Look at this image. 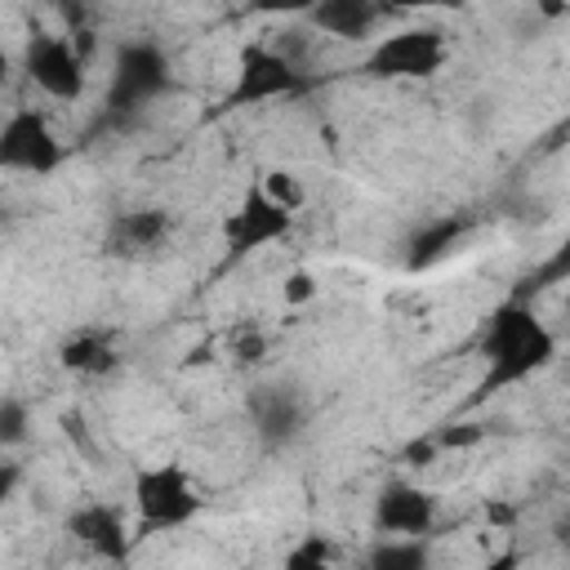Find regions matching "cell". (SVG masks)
<instances>
[{
    "mask_svg": "<svg viewBox=\"0 0 570 570\" xmlns=\"http://www.w3.org/2000/svg\"><path fill=\"white\" fill-rule=\"evenodd\" d=\"M22 71L53 102H76L85 94V53L67 36L31 31L22 45Z\"/></svg>",
    "mask_w": 570,
    "mask_h": 570,
    "instance_id": "52a82bcc",
    "label": "cell"
},
{
    "mask_svg": "<svg viewBox=\"0 0 570 570\" xmlns=\"http://www.w3.org/2000/svg\"><path fill=\"white\" fill-rule=\"evenodd\" d=\"M534 9H539L543 18H552V22H557V18H566V9H570V0H534Z\"/></svg>",
    "mask_w": 570,
    "mask_h": 570,
    "instance_id": "484cf974",
    "label": "cell"
},
{
    "mask_svg": "<svg viewBox=\"0 0 570 570\" xmlns=\"http://www.w3.org/2000/svg\"><path fill=\"white\" fill-rule=\"evenodd\" d=\"M174 232V214L160 209V205H138V209H125L107 223V236H102V254L107 258H120V263H134L142 254H156Z\"/></svg>",
    "mask_w": 570,
    "mask_h": 570,
    "instance_id": "8fae6325",
    "label": "cell"
},
{
    "mask_svg": "<svg viewBox=\"0 0 570 570\" xmlns=\"http://www.w3.org/2000/svg\"><path fill=\"white\" fill-rule=\"evenodd\" d=\"M294 218H298V214L281 209V205H276V200H267L258 187H254V191H245V196L236 200V209L223 218L227 263H240V258H249V254H258V249H267V245L285 240V236L294 232Z\"/></svg>",
    "mask_w": 570,
    "mask_h": 570,
    "instance_id": "ba28073f",
    "label": "cell"
},
{
    "mask_svg": "<svg viewBox=\"0 0 570 570\" xmlns=\"http://www.w3.org/2000/svg\"><path fill=\"white\" fill-rule=\"evenodd\" d=\"M67 534L80 548H89L94 557H102V561H125L129 557V539H134L125 517H120V508H111V503H80V508H71L67 512Z\"/></svg>",
    "mask_w": 570,
    "mask_h": 570,
    "instance_id": "7c38bea8",
    "label": "cell"
},
{
    "mask_svg": "<svg viewBox=\"0 0 570 570\" xmlns=\"http://www.w3.org/2000/svg\"><path fill=\"white\" fill-rule=\"evenodd\" d=\"M490 432L481 428V423H445V428H436L432 432V445L436 450H468V445H481Z\"/></svg>",
    "mask_w": 570,
    "mask_h": 570,
    "instance_id": "7402d4cb",
    "label": "cell"
},
{
    "mask_svg": "<svg viewBox=\"0 0 570 570\" xmlns=\"http://www.w3.org/2000/svg\"><path fill=\"white\" fill-rule=\"evenodd\" d=\"M374 530L379 534H410V539H428L436 530V494L392 476L379 485L374 494Z\"/></svg>",
    "mask_w": 570,
    "mask_h": 570,
    "instance_id": "9c48e42d",
    "label": "cell"
},
{
    "mask_svg": "<svg viewBox=\"0 0 570 570\" xmlns=\"http://www.w3.org/2000/svg\"><path fill=\"white\" fill-rule=\"evenodd\" d=\"M227 356H232L236 365H258V361L267 356V334H263L254 321L236 325L232 338H227Z\"/></svg>",
    "mask_w": 570,
    "mask_h": 570,
    "instance_id": "ffe728a7",
    "label": "cell"
},
{
    "mask_svg": "<svg viewBox=\"0 0 570 570\" xmlns=\"http://www.w3.org/2000/svg\"><path fill=\"white\" fill-rule=\"evenodd\" d=\"M22 485V463H9V459H0V508L13 499V490Z\"/></svg>",
    "mask_w": 570,
    "mask_h": 570,
    "instance_id": "cb8c5ba5",
    "label": "cell"
},
{
    "mask_svg": "<svg viewBox=\"0 0 570 570\" xmlns=\"http://www.w3.org/2000/svg\"><path fill=\"white\" fill-rule=\"evenodd\" d=\"M31 432V410L22 396H0V450L22 445Z\"/></svg>",
    "mask_w": 570,
    "mask_h": 570,
    "instance_id": "d6986e66",
    "label": "cell"
},
{
    "mask_svg": "<svg viewBox=\"0 0 570 570\" xmlns=\"http://www.w3.org/2000/svg\"><path fill=\"white\" fill-rule=\"evenodd\" d=\"M387 13L392 9H436V4H450V0H379Z\"/></svg>",
    "mask_w": 570,
    "mask_h": 570,
    "instance_id": "d4e9b609",
    "label": "cell"
},
{
    "mask_svg": "<svg viewBox=\"0 0 570 570\" xmlns=\"http://www.w3.org/2000/svg\"><path fill=\"white\" fill-rule=\"evenodd\" d=\"M312 0H249V9L258 13H276V18H294V13H307Z\"/></svg>",
    "mask_w": 570,
    "mask_h": 570,
    "instance_id": "603a6c76",
    "label": "cell"
},
{
    "mask_svg": "<svg viewBox=\"0 0 570 570\" xmlns=\"http://www.w3.org/2000/svg\"><path fill=\"white\" fill-rule=\"evenodd\" d=\"M258 191H263L267 200H276L281 209H289V214H298V209L307 205V183H303L294 169H267L263 183H258Z\"/></svg>",
    "mask_w": 570,
    "mask_h": 570,
    "instance_id": "e0dca14e",
    "label": "cell"
},
{
    "mask_svg": "<svg viewBox=\"0 0 570 570\" xmlns=\"http://www.w3.org/2000/svg\"><path fill=\"white\" fill-rule=\"evenodd\" d=\"M58 365L67 374H80V379H107L120 365V347H116V338L107 330L89 325V330H76L71 338H62Z\"/></svg>",
    "mask_w": 570,
    "mask_h": 570,
    "instance_id": "5bb4252c",
    "label": "cell"
},
{
    "mask_svg": "<svg viewBox=\"0 0 570 570\" xmlns=\"http://www.w3.org/2000/svg\"><path fill=\"white\" fill-rule=\"evenodd\" d=\"M374 570H423L428 566V543L410 534H379V543L365 552Z\"/></svg>",
    "mask_w": 570,
    "mask_h": 570,
    "instance_id": "2e32d148",
    "label": "cell"
},
{
    "mask_svg": "<svg viewBox=\"0 0 570 570\" xmlns=\"http://www.w3.org/2000/svg\"><path fill=\"white\" fill-rule=\"evenodd\" d=\"M62 165V138L49 116L36 107H18L0 125V174H36L49 178Z\"/></svg>",
    "mask_w": 570,
    "mask_h": 570,
    "instance_id": "8992f818",
    "label": "cell"
},
{
    "mask_svg": "<svg viewBox=\"0 0 570 570\" xmlns=\"http://www.w3.org/2000/svg\"><path fill=\"white\" fill-rule=\"evenodd\" d=\"M383 4L379 0H312L307 4V27L334 40H365L374 36V27L383 22Z\"/></svg>",
    "mask_w": 570,
    "mask_h": 570,
    "instance_id": "4fadbf2b",
    "label": "cell"
},
{
    "mask_svg": "<svg viewBox=\"0 0 570 570\" xmlns=\"http://www.w3.org/2000/svg\"><path fill=\"white\" fill-rule=\"evenodd\" d=\"M9 71H13V58H9V49L0 45V89L9 85Z\"/></svg>",
    "mask_w": 570,
    "mask_h": 570,
    "instance_id": "83f0119b",
    "label": "cell"
},
{
    "mask_svg": "<svg viewBox=\"0 0 570 570\" xmlns=\"http://www.w3.org/2000/svg\"><path fill=\"white\" fill-rule=\"evenodd\" d=\"M476 347H481V361H485L481 392H494V387L525 383L530 374H539L543 365H552V356H557V334L534 316L530 303L508 298V303H499V307L485 316Z\"/></svg>",
    "mask_w": 570,
    "mask_h": 570,
    "instance_id": "6da1fadb",
    "label": "cell"
},
{
    "mask_svg": "<svg viewBox=\"0 0 570 570\" xmlns=\"http://www.w3.org/2000/svg\"><path fill=\"white\" fill-rule=\"evenodd\" d=\"M330 561H338V548H334L325 534H303V539L285 552V566H289V570H321V566H330Z\"/></svg>",
    "mask_w": 570,
    "mask_h": 570,
    "instance_id": "ac0fdd59",
    "label": "cell"
},
{
    "mask_svg": "<svg viewBox=\"0 0 570 570\" xmlns=\"http://www.w3.org/2000/svg\"><path fill=\"white\" fill-rule=\"evenodd\" d=\"M245 410H249V423H254V436L263 441V450H281L289 441H298L303 423H307V405L294 387L285 383H263L245 396Z\"/></svg>",
    "mask_w": 570,
    "mask_h": 570,
    "instance_id": "30bf717a",
    "label": "cell"
},
{
    "mask_svg": "<svg viewBox=\"0 0 570 570\" xmlns=\"http://www.w3.org/2000/svg\"><path fill=\"white\" fill-rule=\"evenodd\" d=\"M0 214H4V205H0Z\"/></svg>",
    "mask_w": 570,
    "mask_h": 570,
    "instance_id": "f1b7e54d",
    "label": "cell"
},
{
    "mask_svg": "<svg viewBox=\"0 0 570 570\" xmlns=\"http://www.w3.org/2000/svg\"><path fill=\"white\" fill-rule=\"evenodd\" d=\"M485 517H490L494 525H512V517H517V512H512V508H503V503H490V508H485Z\"/></svg>",
    "mask_w": 570,
    "mask_h": 570,
    "instance_id": "4316f807",
    "label": "cell"
},
{
    "mask_svg": "<svg viewBox=\"0 0 570 570\" xmlns=\"http://www.w3.org/2000/svg\"><path fill=\"white\" fill-rule=\"evenodd\" d=\"M303 89H307V76L289 53H281L276 45H245L236 53V76H232L223 107L240 111V107H258L276 98H298Z\"/></svg>",
    "mask_w": 570,
    "mask_h": 570,
    "instance_id": "277c9868",
    "label": "cell"
},
{
    "mask_svg": "<svg viewBox=\"0 0 570 570\" xmlns=\"http://www.w3.org/2000/svg\"><path fill=\"white\" fill-rule=\"evenodd\" d=\"M200 508H205V499H200V490H196V481L183 463L138 468V476H134V521H138L142 534L191 525L200 517Z\"/></svg>",
    "mask_w": 570,
    "mask_h": 570,
    "instance_id": "7a4b0ae2",
    "label": "cell"
},
{
    "mask_svg": "<svg viewBox=\"0 0 570 570\" xmlns=\"http://www.w3.org/2000/svg\"><path fill=\"white\" fill-rule=\"evenodd\" d=\"M468 236V218L463 214H441V218H428L414 236H410V254H405V267L410 272H428L436 267L441 258H450L459 249V240Z\"/></svg>",
    "mask_w": 570,
    "mask_h": 570,
    "instance_id": "9a60e30c",
    "label": "cell"
},
{
    "mask_svg": "<svg viewBox=\"0 0 570 570\" xmlns=\"http://www.w3.org/2000/svg\"><path fill=\"white\" fill-rule=\"evenodd\" d=\"M174 67L169 53L156 40H125L116 45L111 76H107V111L111 116H134L151 107L160 94H169Z\"/></svg>",
    "mask_w": 570,
    "mask_h": 570,
    "instance_id": "3957f363",
    "label": "cell"
},
{
    "mask_svg": "<svg viewBox=\"0 0 570 570\" xmlns=\"http://www.w3.org/2000/svg\"><path fill=\"white\" fill-rule=\"evenodd\" d=\"M316 294H321V285H316V276H312L307 267L285 272V281H281V303H285V307H307Z\"/></svg>",
    "mask_w": 570,
    "mask_h": 570,
    "instance_id": "44dd1931",
    "label": "cell"
},
{
    "mask_svg": "<svg viewBox=\"0 0 570 570\" xmlns=\"http://www.w3.org/2000/svg\"><path fill=\"white\" fill-rule=\"evenodd\" d=\"M450 58V45H445V31L436 27H401L392 36H383L361 71L370 80H432Z\"/></svg>",
    "mask_w": 570,
    "mask_h": 570,
    "instance_id": "5b68a950",
    "label": "cell"
}]
</instances>
